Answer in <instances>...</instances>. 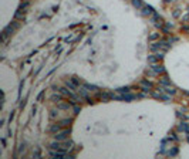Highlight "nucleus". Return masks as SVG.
I'll use <instances>...</instances> for the list:
<instances>
[{
  "label": "nucleus",
  "mask_w": 189,
  "mask_h": 159,
  "mask_svg": "<svg viewBox=\"0 0 189 159\" xmlns=\"http://www.w3.org/2000/svg\"><path fill=\"white\" fill-rule=\"evenodd\" d=\"M149 95L152 98H155V100H159V101H164V102H169L171 101V97H172V95L166 94V92H161L159 90H152L149 92Z\"/></svg>",
  "instance_id": "1"
},
{
  "label": "nucleus",
  "mask_w": 189,
  "mask_h": 159,
  "mask_svg": "<svg viewBox=\"0 0 189 159\" xmlns=\"http://www.w3.org/2000/svg\"><path fill=\"white\" fill-rule=\"evenodd\" d=\"M70 135H71V129L65 128V129H61L57 134H54V139L55 141H67V139H70Z\"/></svg>",
  "instance_id": "2"
},
{
  "label": "nucleus",
  "mask_w": 189,
  "mask_h": 159,
  "mask_svg": "<svg viewBox=\"0 0 189 159\" xmlns=\"http://www.w3.org/2000/svg\"><path fill=\"white\" fill-rule=\"evenodd\" d=\"M138 88H141L142 91L151 92L154 90V84H152V81H149L148 78H144V80H141L139 83H138Z\"/></svg>",
  "instance_id": "3"
},
{
  "label": "nucleus",
  "mask_w": 189,
  "mask_h": 159,
  "mask_svg": "<svg viewBox=\"0 0 189 159\" xmlns=\"http://www.w3.org/2000/svg\"><path fill=\"white\" fill-rule=\"evenodd\" d=\"M164 54H165V51H156L155 54H151V55H148V64H155V63H159V61H162L164 60Z\"/></svg>",
  "instance_id": "4"
},
{
  "label": "nucleus",
  "mask_w": 189,
  "mask_h": 159,
  "mask_svg": "<svg viewBox=\"0 0 189 159\" xmlns=\"http://www.w3.org/2000/svg\"><path fill=\"white\" fill-rule=\"evenodd\" d=\"M149 18H151V22H152L154 24H155V27H156V28H159V30H161V28L164 27V24H165V23H164V18L161 17V14H159V13L154 12V14L151 16Z\"/></svg>",
  "instance_id": "5"
},
{
  "label": "nucleus",
  "mask_w": 189,
  "mask_h": 159,
  "mask_svg": "<svg viewBox=\"0 0 189 159\" xmlns=\"http://www.w3.org/2000/svg\"><path fill=\"white\" fill-rule=\"evenodd\" d=\"M98 97V100H100L101 102H108L111 101V91H98L97 94H95Z\"/></svg>",
  "instance_id": "6"
},
{
  "label": "nucleus",
  "mask_w": 189,
  "mask_h": 159,
  "mask_svg": "<svg viewBox=\"0 0 189 159\" xmlns=\"http://www.w3.org/2000/svg\"><path fill=\"white\" fill-rule=\"evenodd\" d=\"M149 68L156 74V75H162V74L166 73V71H165V67H164L162 64H159V63H155V64H149Z\"/></svg>",
  "instance_id": "7"
},
{
  "label": "nucleus",
  "mask_w": 189,
  "mask_h": 159,
  "mask_svg": "<svg viewBox=\"0 0 189 159\" xmlns=\"http://www.w3.org/2000/svg\"><path fill=\"white\" fill-rule=\"evenodd\" d=\"M154 7L149 6V4H144V7L141 9V16H145V17H151L154 14Z\"/></svg>",
  "instance_id": "8"
},
{
  "label": "nucleus",
  "mask_w": 189,
  "mask_h": 159,
  "mask_svg": "<svg viewBox=\"0 0 189 159\" xmlns=\"http://www.w3.org/2000/svg\"><path fill=\"white\" fill-rule=\"evenodd\" d=\"M176 129H178V132H183V134H189V124H188V121H181L179 124H178V126H176Z\"/></svg>",
  "instance_id": "9"
},
{
  "label": "nucleus",
  "mask_w": 189,
  "mask_h": 159,
  "mask_svg": "<svg viewBox=\"0 0 189 159\" xmlns=\"http://www.w3.org/2000/svg\"><path fill=\"white\" fill-rule=\"evenodd\" d=\"M158 84H159V85L166 87V85H172V81H171V78H169L166 74H162V77H159V78H158Z\"/></svg>",
  "instance_id": "10"
},
{
  "label": "nucleus",
  "mask_w": 189,
  "mask_h": 159,
  "mask_svg": "<svg viewBox=\"0 0 189 159\" xmlns=\"http://www.w3.org/2000/svg\"><path fill=\"white\" fill-rule=\"evenodd\" d=\"M149 50H151L152 53L161 51V50H162V41H161V38H159L158 41H154V43H151V44H149Z\"/></svg>",
  "instance_id": "11"
},
{
  "label": "nucleus",
  "mask_w": 189,
  "mask_h": 159,
  "mask_svg": "<svg viewBox=\"0 0 189 159\" xmlns=\"http://www.w3.org/2000/svg\"><path fill=\"white\" fill-rule=\"evenodd\" d=\"M71 107H73V104H71V101H70V100H67V101H61V102H58V104H57V108H58L60 111L70 110Z\"/></svg>",
  "instance_id": "12"
},
{
  "label": "nucleus",
  "mask_w": 189,
  "mask_h": 159,
  "mask_svg": "<svg viewBox=\"0 0 189 159\" xmlns=\"http://www.w3.org/2000/svg\"><path fill=\"white\" fill-rule=\"evenodd\" d=\"M50 156L51 158L63 159V158H67V152H63V151H50Z\"/></svg>",
  "instance_id": "13"
},
{
  "label": "nucleus",
  "mask_w": 189,
  "mask_h": 159,
  "mask_svg": "<svg viewBox=\"0 0 189 159\" xmlns=\"http://www.w3.org/2000/svg\"><path fill=\"white\" fill-rule=\"evenodd\" d=\"M64 85H65V87H68V88H70L71 91H74V92H78V88H80V87H77L75 84H74L73 81L70 80V78H65V80H64Z\"/></svg>",
  "instance_id": "14"
},
{
  "label": "nucleus",
  "mask_w": 189,
  "mask_h": 159,
  "mask_svg": "<svg viewBox=\"0 0 189 159\" xmlns=\"http://www.w3.org/2000/svg\"><path fill=\"white\" fill-rule=\"evenodd\" d=\"M50 100H51V102H54V104H58V102L63 101V94H60L58 91H55L54 94H51Z\"/></svg>",
  "instance_id": "15"
},
{
  "label": "nucleus",
  "mask_w": 189,
  "mask_h": 159,
  "mask_svg": "<svg viewBox=\"0 0 189 159\" xmlns=\"http://www.w3.org/2000/svg\"><path fill=\"white\" fill-rule=\"evenodd\" d=\"M58 124L61 125V128H63V129L70 128L71 124H73V119H71V118H64V119H61V121H58Z\"/></svg>",
  "instance_id": "16"
},
{
  "label": "nucleus",
  "mask_w": 189,
  "mask_h": 159,
  "mask_svg": "<svg viewBox=\"0 0 189 159\" xmlns=\"http://www.w3.org/2000/svg\"><path fill=\"white\" fill-rule=\"evenodd\" d=\"M14 18H16V20H18V22H24V20H26V12H23V10L18 9L17 12L14 13Z\"/></svg>",
  "instance_id": "17"
},
{
  "label": "nucleus",
  "mask_w": 189,
  "mask_h": 159,
  "mask_svg": "<svg viewBox=\"0 0 189 159\" xmlns=\"http://www.w3.org/2000/svg\"><path fill=\"white\" fill-rule=\"evenodd\" d=\"M178 153H179V148L178 146H172L169 148V151H166V156H169V158H175Z\"/></svg>",
  "instance_id": "18"
},
{
  "label": "nucleus",
  "mask_w": 189,
  "mask_h": 159,
  "mask_svg": "<svg viewBox=\"0 0 189 159\" xmlns=\"http://www.w3.org/2000/svg\"><path fill=\"white\" fill-rule=\"evenodd\" d=\"M176 131H178V129H176ZM176 131H175V129H172V131H169V134H168V139H169L171 142H176V141H179V136H178Z\"/></svg>",
  "instance_id": "19"
},
{
  "label": "nucleus",
  "mask_w": 189,
  "mask_h": 159,
  "mask_svg": "<svg viewBox=\"0 0 189 159\" xmlns=\"http://www.w3.org/2000/svg\"><path fill=\"white\" fill-rule=\"evenodd\" d=\"M82 85L86 87V88L90 92H94V94H97V92L100 91V88H98L97 85H94V84H90V83H84V84H82Z\"/></svg>",
  "instance_id": "20"
},
{
  "label": "nucleus",
  "mask_w": 189,
  "mask_h": 159,
  "mask_svg": "<svg viewBox=\"0 0 189 159\" xmlns=\"http://www.w3.org/2000/svg\"><path fill=\"white\" fill-rule=\"evenodd\" d=\"M164 92H166V94H169V95H175L176 94V88H175L174 85H166V87H164Z\"/></svg>",
  "instance_id": "21"
},
{
  "label": "nucleus",
  "mask_w": 189,
  "mask_h": 159,
  "mask_svg": "<svg viewBox=\"0 0 189 159\" xmlns=\"http://www.w3.org/2000/svg\"><path fill=\"white\" fill-rule=\"evenodd\" d=\"M70 80H71V81H73V83H74V84H75V85H77V87H81V85H82V84L86 83V81H82V80H81V78H80V77H78V75H73V77H71V78H70Z\"/></svg>",
  "instance_id": "22"
},
{
  "label": "nucleus",
  "mask_w": 189,
  "mask_h": 159,
  "mask_svg": "<svg viewBox=\"0 0 189 159\" xmlns=\"http://www.w3.org/2000/svg\"><path fill=\"white\" fill-rule=\"evenodd\" d=\"M131 3H132V6H134L137 10H141L144 7V4H145L142 0H131Z\"/></svg>",
  "instance_id": "23"
},
{
  "label": "nucleus",
  "mask_w": 189,
  "mask_h": 159,
  "mask_svg": "<svg viewBox=\"0 0 189 159\" xmlns=\"http://www.w3.org/2000/svg\"><path fill=\"white\" fill-rule=\"evenodd\" d=\"M58 116H60V110H51L50 111V119H51V121H55V119L58 118Z\"/></svg>",
  "instance_id": "24"
},
{
  "label": "nucleus",
  "mask_w": 189,
  "mask_h": 159,
  "mask_svg": "<svg viewBox=\"0 0 189 159\" xmlns=\"http://www.w3.org/2000/svg\"><path fill=\"white\" fill-rule=\"evenodd\" d=\"M24 152H26V144H20V145H18V149H17V152H16V156H20V155H23Z\"/></svg>",
  "instance_id": "25"
},
{
  "label": "nucleus",
  "mask_w": 189,
  "mask_h": 159,
  "mask_svg": "<svg viewBox=\"0 0 189 159\" xmlns=\"http://www.w3.org/2000/svg\"><path fill=\"white\" fill-rule=\"evenodd\" d=\"M117 92H118V94H127V92H131V87H119V88H117Z\"/></svg>",
  "instance_id": "26"
},
{
  "label": "nucleus",
  "mask_w": 189,
  "mask_h": 159,
  "mask_svg": "<svg viewBox=\"0 0 189 159\" xmlns=\"http://www.w3.org/2000/svg\"><path fill=\"white\" fill-rule=\"evenodd\" d=\"M159 38H161V34L159 33H151L149 37H148L149 41H156V40H159Z\"/></svg>",
  "instance_id": "27"
},
{
  "label": "nucleus",
  "mask_w": 189,
  "mask_h": 159,
  "mask_svg": "<svg viewBox=\"0 0 189 159\" xmlns=\"http://www.w3.org/2000/svg\"><path fill=\"white\" fill-rule=\"evenodd\" d=\"M80 112H81V105H80V102L78 104H74L73 105V114L74 115H78Z\"/></svg>",
  "instance_id": "28"
},
{
  "label": "nucleus",
  "mask_w": 189,
  "mask_h": 159,
  "mask_svg": "<svg viewBox=\"0 0 189 159\" xmlns=\"http://www.w3.org/2000/svg\"><path fill=\"white\" fill-rule=\"evenodd\" d=\"M33 158H41V152H40V148L36 146L33 151Z\"/></svg>",
  "instance_id": "29"
},
{
  "label": "nucleus",
  "mask_w": 189,
  "mask_h": 159,
  "mask_svg": "<svg viewBox=\"0 0 189 159\" xmlns=\"http://www.w3.org/2000/svg\"><path fill=\"white\" fill-rule=\"evenodd\" d=\"M29 4H30V2H23V3L20 4V6H18V9L23 10V12H26V9L29 7Z\"/></svg>",
  "instance_id": "30"
},
{
  "label": "nucleus",
  "mask_w": 189,
  "mask_h": 159,
  "mask_svg": "<svg viewBox=\"0 0 189 159\" xmlns=\"http://www.w3.org/2000/svg\"><path fill=\"white\" fill-rule=\"evenodd\" d=\"M145 74H146V75H148V77H152V78H155V77H158V75H156V74H155V73H154V71H152V70H151V68H149V67H148V70H146V71H145Z\"/></svg>",
  "instance_id": "31"
},
{
  "label": "nucleus",
  "mask_w": 189,
  "mask_h": 159,
  "mask_svg": "<svg viewBox=\"0 0 189 159\" xmlns=\"http://www.w3.org/2000/svg\"><path fill=\"white\" fill-rule=\"evenodd\" d=\"M44 94H46V91H44V90H43V91H40V92H39V95H37V101H39V102H41V101H43Z\"/></svg>",
  "instance_id": "32"
},
{
  "label": "nucleus",
  "mask_w": 189,
  "mask_h": 159,
  "mask_svg": "<svg viewBox=\"0 0 189 159\" xmlns=\"http://www.w3.org/2000/svg\"><path fill=\"white\" fill-rule=\"evenodd\" d=\"M181 16V9H175L174 12H172V17L174 18H178Z\"/></svg>",
  "instance_id": "33"
},
{
  "label": "nucleus",
  "mask_w": 189,
  "mask_h": 159,
  "mask_svg": "<svg viewBox=\"0 0 189 159\" xmlns=\"http://www.w3.org/2000/svg\"><path fill=\"white\" fill-rule=\"evenodd\" d=\"M86 101H87V104L92 105V104H94V102H95V98H94V97H90V95H88V97L86 98Z\"/></svg>",
  "instance_id": "34"
},
{
  "label": "nucleus",
  "mask_w": 189,
  "mask_h": 159,
  "mask_svg": "<svg viewBox=\"0 0 189 159\" xmlns=\"http://www.w3.org/2000/svg\"><path fill=\"white\" fill-rule=\"evenodd\" d=\"M181 30H182V31H186V33H188V31H189V24L183 23V24H182V27H181Z\"/></svg>",
  "instance_id": "35"
},
{
  "label": "nucleus",
  "mask_w": 189,
  "mask_h": 159,
  "mask_svg": "<svg viewBox=\"0 0 189 159\" xmlns=\"http://www.w3.org/2000/svg\"><path fill=\"white\" fill-rule=\"evenodd\" d=\"M26 104H27V98H24V100H23V101L20 102V108H22V110H23V108L26 107Z\"/></svg>",
  "instance_id": "36"
},
{
  "label": "nucleus",
  "mask_w": 189,
  "mask_h": 159,
  "mask_svg": "<svg viewBox=\"0 0 189 159\" xmlns=\"http://www.w3.org/2000/svg\"><path fill=\"white\" fill-rule=\"evenodd\" d=\"M13 118H14V111H12V112H10V115H9V121H10V122L13 121Z\"/></svg>",
  "instance_id": "37"
},
{
  "label": "nucleus",
  "mask_w": 189,
  "mask_h": 159,
  "mask_svg": "<svg viewBox=\"0 0 189 159\" xmlns=\"http://www.w3.org/2000/svg\"><path fill=\"white\" fill-rule=\"evenodd\" d=\"M0 141H2V145H3V149H4V148H6V139H4V138H2Z\"/></svg>",
  "instance_id": "38"
},
{
  "label": "nucleus",
  "mask_w": 189,
  "mask_h": 159,
  "mask_svg": "<svg viewBox=\"0 0 189 159\" xmlns=\"http://www.w3.org/2000/svg\"><path fill=\"white\" fill-rule=\"evenodd\" d=\"M164 2H166V3H172L174 0H164Z\"/></svg>",
  "instance_id": "39"
},
{
  "label": "nucleus",
  "mask_w": 189,
  "mask_h": 159,
  "mask_svg": "<svg viewBox=\"0 0 189 159\" xmlns=\"http://www.w3.org/2000/svg\"><path fill=\"white\" fill-rule=\"evenodd\" d=\"M186 141H188V144H189V134H188V136H186Z\"/></svg>",
  "instance_id": "40"
},
{
  "label": "nucleus",
  "mask_w": 189,
  "mask_h": 159,
  "mask_svg": "<svg viewBox=\"0 0 189 159\" xmlns=\"http://www.w3.org/2000/svg\"><path fill=\"white\" fill-rule=\"evenodd\" d=\"M23 2H29V0H23Z\"/></svg>",
  "instance_id": "41"
}]
</instances>
